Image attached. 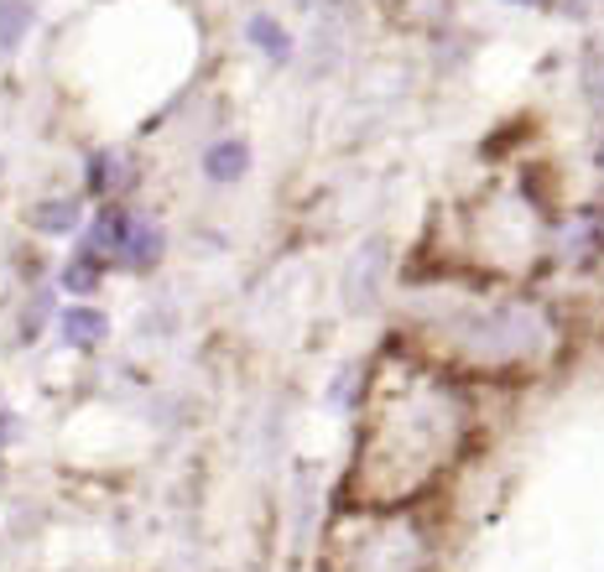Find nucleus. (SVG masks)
Masks as SVG:
<instances>
[{
  "instance_id": "nucleus-1",
  "label": "nucleus",
  "mask_w": 604,
  "mask_h": 572,
  "mask_svg": "<svg viewBox=\"0 0 604 572\" xmlns=\"http://www.w3.org/2000/svg\"><path fill=\"white\" fill-rule=\"evenodd\" d=\"M360 412L365 427L349 469L360 511H412V500H423L459 463L474 433L469 391L412 349L370 370Z\"/></svg>"
},
{
  "instance_id": "nucleus-2",
  "label": "nucleus",
  "mask_w": 604,
  "mask_h": 572,
  "mask_svg": "<svg viewBox=\"0 0 604 572\" xmlns=\"http://www.w3.org/2000/svg\"><path fill=\"white\" fill-rule=\"evenodd\" d=\"M412 338L427 364L469 375H532L563 349L558 313L522 292L438 281L412 296Z\"/></svg>"
},
{
  "instance_id": "nucleus-3",
  "label": "nucleus",
  "mask_w": 604,
  "mask_h": 572,
  "mask_svg": "<svg viewBox=\"0 0 604 572\" xmlns=\"http://www.w3.org/2000/svg\"><path fill=\"white\" fill-rule=\"evenodd\" d=\"M433 531L412 511H355L328 531V572H433Z\"/></svg>"
},
{
  "instance_id": "nucleus-4",
  "label": "nucleus",
  "mask_w": 604,
  "mask_h": 572,
  "mask_svg": "<svg viewBox=\"0 0 604 572\" xmlns=\"http://www.w3.org/2000/svg\"><path fill=\"white\" fill-rule=\"evenodd\" d=\"M385 277H391L385 239H365L360 250L349 256V266H344V302H349V313H370L385 292Z\"/></svg>"
},
{
  "instance_id": "nucleus-5",
  "label": "nucleus",
  "mask_w": 604,
  "mask_h": 572,
  "mask_svg": "<svg viewBox=\"0 0 604 572\" xmlns=\"http://www.w3.org/2000/svg\"><path fill=\"white\" fill-rule=\"evenodd\" d=\"M161 256H167V229H161L157 218L136 214L131 218V229H125V239H121V250H115V266L146 277V271H157L161 266Z\"/></svg>"
},
{
  "instance_id": "nucleus-6",
  "label": "nucleus",
  "mask_w": 604,
  "mask_h": 572,
  "mask_svg": "<svg viewBox=\"0 0 604 572\" xmlns=\"http://www.w3.org/2000/svg\"><path fill=\"white\" fill-rule=\"evenodd\" d=\"M58 334L68 349H104L110 344V313L94 307V302H74V307H63L58 313Z\"/></svg>"
},
{
  "instance_id": "nucleus-7",
  "label": "nucleus",
  "mask_w": 604,
  "mask_h": 572,
  "mask_svg": "<svg viewBox=\"0 0 604 572\" xmlns=\"http://www.w3.org/2000/svg\"><path fill=\"white\" fill-rule=\"evenodd\" d=\"M203 178L214 182V188H230V182H241L250 172V141L241 136H224V141H209L203 146Z\"/></svg>"
},
{
  "instance_id": "nucleus-8",
  "label": "nucleus",
  "mask_w": 604,
  "mask_h": 572,
  "mask_svg": "<svg viewBox=\"0 0 604 572\" xmlns=\"http://www.w3.org/2000/svg\"><path fill=\"white\" fill-rule=\"evenodd\" d=\"M32 229L47 239H68L83 229V198H42L32 209Z\"/></svg>"
},
{
  "instance_id": "nucleus-9",
  "label": "nucleus",
  "mask_w": 604,
  "mask_h": 572,
  "mask_svg": "<svg viewBox=\"0 0 604 572\" xmlns=\"http://www.w3.org/2000/svg\"><path fill=\"white\" fill-rule=\"evenodd\" d=\"M125 178H131V161H125L121 152H94V157H89V193L94 198L115 203V193L131 188Z\"/></svg>"
},
{
  "instance_id": "nucleus-10",
  "label": "nucleus",
  "mask_w": 604,
  "mask_h": 572,
  "mask_svg": "<svg viewBox=\"0 0 604 572\" xmlns=\"http://www.w3.org/2000/svg\"><path fill=\"white\" fill-rule=\"evenodd\" d=\"M104 271H110V260L94 256V250H74V260L63 266V292H74V296H94L100 292V281Z\"/></svg>"
},
{
  "instance_id": "nucleus-11",
  "label": "nucleus",
  "mask_w": 604,
  "mask_h": 572,
  "mask_svg": "<svg viewBox=\"0 0 604 572\" xmlns=\"http://www.w3.org/2000/svg\"><path fill=\"white\" fill-rule=\"evenodd\" d=\"M245 37H250V47H261L271 63L292 58V37H287V26L277 16H250L245 21Z\"/></svg>"
},
{
  "instance_id": "nucleus-12",
  "label": "nucleus",
  "mask_w": 604,
  "mask_h": 572,
  "mask_svg": "<svg viewBox=\"0 0 604 572\" xmlns=\"http://www.w3.org/2000/svg\"><path fill=\"white\" fill-rule=\"evenodd\" d=\"M32 21H37L32 0H0V53H16L32 32Z\"/></svg>"
},
{
  "instance_id": "nucleus-13",
  "label": "nucleus",
  "mask_w": 604,
  "mask_h": 572,
  "mask_svg": "<svg viewBox=\"0 0 604 572\" xmlns=\"http://www.w3.org/2000/svg\"><path fill=\"white\" fill-rule=\"evenodd\" d=\"M579 79H584L589 110L604 120V53H589V58H584V74H579Z\"/></svg>"
},
{
  "instance_id": "nucleus-14",
  "label": "nucleus",
  "mask_w": 604,
  "mask_h": 572,
  "mask_svg": "<svg viewBox=\"0 0 604 572\" xmlns=\"http://www.w3.org/2000/svg\"><path fill=\"white\" fill-rule=\"evenodd\" d=\"M505 5H543V0H505Z\"/></svg>"
},
{
  "instance_id": "nucleus-15",
  "label": "nucleus",
  "mask_w": 604,
  "mask_h": 572,
  "mask_svg": "<svg viewBox=\"0 0 604 572\" xmlns=\"http://www.w3.org/2000/svg\"><path fill=\"white\" fill-rule=\"evenodd\" d=\"M0 172H5V161H0Z\"/></svg>"
}]
</instances>
